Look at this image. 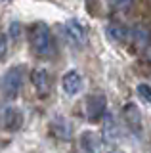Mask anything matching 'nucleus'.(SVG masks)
Masks as SVG:
<instances>
[{
    "mask_svg": "<svg viewBox=\"0 0 151 153\" xmlns=\"http://www.w3.org/2000/svg\"><path fill=\"white\" fill-rule=\"evenodd\" d=\"M61 88H63V92L71 96V98H75V96H78L82 92L84 88V79L82 75L78 73L77 69H69L67 73L61 76Z\"/></svg>",
    "mask_w": 151,
    "mask_h": 153,
    "instance_id": "5",
    "label": "nucleus"
},
{
    "mask_svg": "<svg viewBox=\"0 0 151 153\" xmlns=\"http://www.w3.org/2000/svg\"><path fill=\"white\" fill-rule=\"evenodd\" d=\"M8 54V38L4 33H0V59H4Z\"/></svg>",
    "mask_w": 151,
    "mask_h": 153,
    "instance_id": "15",
    "label": "nucleus"
},
{
    "mask_svg": "<svg viewBox=\"0 0 151 153\" xmlns=\"http://www.w3.org/2000/svg\"><path fill=\"white\" fill-rule=\"evenodd\" d=\"M105 111H107L105 94L96 92V94H90L86 98V102H84V113H86V119L90 123H100L105 117Z\"/></svg>",
    "mask_w": 151,
    "mask_h": 153,
    "instance_id": "3",
    "label": "nucleus"
},
{
    "mask_svg": "<svg viewBox=\"0 0 151 153\" xmlns=\"http://www.w3.org/2000/svg\"><path fill=\"white\" fill-rule=\"evenodd\" d=\"M134 0H109V8L113 13H128Z\"/></svg>",
    "mask_w": 151,
    "mask_h": 153,
    "instance_id": "13",
    "label": "nucleus"
},
{
    "mask_svg": "<svg viewBox=\"0 0 151 153\" xmlns=\"http://www.w3.org/2000/svg\"><path fill=\"white\" fill-rule=\"evenodd\" d=\"M31 82H33L36 94H38L40 98H44V96L50 94V90H52V76H50V73L44 69V67H36V69H33Z\"/></svg>",
    "mask_w": 151,
    "mask_h": 153,
    "instance_id": "6",
    "label": "nucleus"
},
{
    "mask_svg": "<svg viewBox=\"0 0 151 153\" xmlns=\"http://www.w3.org/2000/svg\"><path fill=\"white\" fill-rule=\"evenodd\" d=\"M122 121L126 123V126L134 134H141V130H144L141 113H140V109L136 107V103H126L124 107H122Z\"/></svg>",
    "mask_w": 151,
    "mask_h": 153,
    "instance_id": "7",
    "label": "nucleus"
},
{
    "mask_svg": "<svg viewBox=\"0 0 151 153\" xmlns=\"http://www.w3.org/2000/svg\"><path fill=\"white\" fill-rule=\"evenodd\" d=\"M50 130L59 138V140H71L73 138V130H71L69 121L63 117V115H56L50 123Z\"/></svg>",
    "mask_w": 151,
    "mask_h": 153,
    "instance_id": "11",
    "label": "nucleus"
},
{
    "mask_svg": "<svg viewBox=\"0 0 151 153\" xmlns=\"http://www.w3.org/2000/svg\"><path fill=\"white\" fill-rule=\"evenodd\" d=\"M65 36L77 48H82L86 44V31L81 25V21H77V19H67V23H65Z\"/></svg>",
    "mask_w": 151,
    "mask_h": 153,
    "instance_id": "8",
    "label": "nucleus"
},
{
    "mask_svg": "<svg viewBox=\"0 0 151 153\" xmlns=\"http://www.w3.org/2000/svg\"><path fill=\"white\" fill-rule=\"evenodd\" d=\"M29 46L33 54L40 59L54 54V36H52V31L46 23L36 21L29 27Z\"/></svg>",
    "mask_w": 151,
    "mask_h": 153,
    "instance_id": "1",
    "label": "nucleus"
},
{
    "mask_svg": "<svg viewBox=\"0 0 151 153\" xmlns=\"http://www.w3.org/2000/svg\"><path fill=\"white\" fill-rule=\"evenodd\" d=\"M130 42L136 46V50H145L151 44V29L145 23H138L130 29Z\"/></svg>",
    "mask_w": 151,
    "mask_h": 153,
    "instance_id": "9",
    "label": "nucleus"
},
{
    "mask_svg": "<svg viewBox=\"0 0 151 153\" xmlns=\"http://www.w3.org/2000/svg\"><path fill=\"white\" fill-rule=\"evenodd\" d=\"M136 90H138V96H140V98L144 100L145 103H149V105H151V86H149V84H145V82H140Z\"/></svg>",
    "mask_w": 151,
    "mask_h": 153,
    "instance_id": "14",
    "label": "nucleus"
},
{
    "mask_svg": "<svg viewBox=\"0 0 151 153\" xmlns=\"http://www.w3.org/2000/svg\"><path fill=\"white\" fill-rule=\"evenodd\" d=\"M0 86H2V94L8 100H16L23 86V67L17 65V67L8 69L2 76V84Z\"/></svg>",
    "mask_w": 151,
    "mask_h": 153,
    "instance_id": "2",
    "label": "nucleus"
},
{
    "mask_svg": "<svg viewBox=\"0 0 151 153\" xmlns=\"http://www.w3.org/2000/svg\"><path fill=\"white\" fill-rule=\"evenodd\" d=\"M23 124V111L16 105H8L0 111V128L8 132H17Z\"/></svg>",
    "mask_w": 151,
    "mask_h": 153,
    "instance_id": "4",
    "label": "nucleus"
},
{
    "mask_svg": "<svg viewBox=\"0 0 151 153\" xmlns=\"http://www.w3.org/2000/svg\"><path fill=\"white\" fill-rule=\"evenodd\" d=\"M19 23H12L10 25V35L13 36V38H19Z\"/></svg>",
    "mask_w": 151,
    "mask_h": 153,
    "instance_id": "16",
    "label": "nucleus"
},
{
    "mask_svg": "<svg viewBox=\"0 0 151 153\" xmlns=\"http://www.w3.org/2000/svg\"><path fill=\"white\" fill-rule=\"evenodd\" d=\"M78 143H81V147L86 153H98V149H100V146H101V138L98 136L96 132L86 130L78 136Z\"/></svg>",
    "mask_w": 151,
    "mask_h": 153,
    "instance_id": "12",
    "label": "nucleus"
},
{
    "mask_svg": "<svg viewBox=\"0 0 151 153\" xmlns=\"http://www.w3.org/2000/svg\"><path fill=\"white\" fill-rule=\"evenodd\" d=\"M105 33L113 42H117V44L130 42V29L126 25H122V23H119V21H111L109 25L105 27Z\"/></svg>",
    "mask_w": 151,
    "mask_h": 153,
    "instance_id": "10",
    "label": "nucleus"
}]
</instances>
